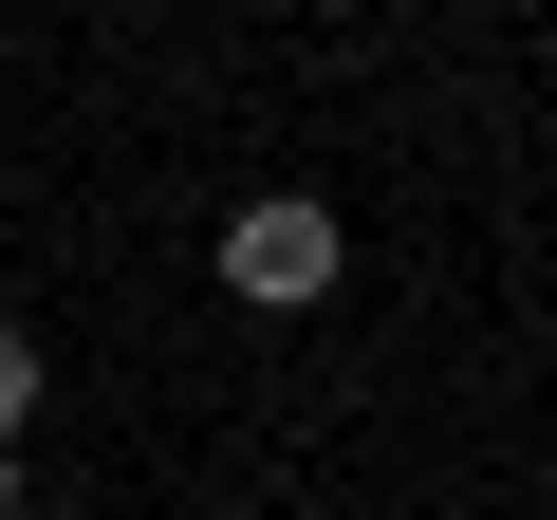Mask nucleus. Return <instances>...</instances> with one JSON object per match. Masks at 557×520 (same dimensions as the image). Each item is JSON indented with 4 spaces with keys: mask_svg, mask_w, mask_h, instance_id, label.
<instances>
[{
    "mask_svg": "<svg viewBox=\"0 0 557 520\" xmlns=\"http://www.w3.org/2000/svg\"><path fill=\"white\" fill-rule=\"evenodd\" d=\"M0 520H20V446H0Z\"/></svg>",
    "mask_w": 557,
    "mask_h": 520,
    "instance_id": "nucleus-3",
    "label": "nucleus"
},
{
    "mask_svg": "<svg viewBox=\"0 0 557 520\" xmlns=\"http://www.w3.org/2000/svg\"><path fill=\"white\" fill-rule=\"evenodd\" d=\"M335 260H354V223H335L317 186H260V205H223V298H260V317L335 298Z\"/></svg>",
    "mask_w": 557,
    "mask_h": 520,
    "instance_id": "nucleus-1",
    "label": "nucleus"
},
{
    "mask_svg": "<svg viewBox=\"0 0 557 520\" xmlns=\"http://www.w3.org/2000/svg\"><path fill=\"white\" fill-rule=\"evenodd\" d=\"M20 409H38V335L0 317V446H20Z\"/></svg>",
    "mask_w": 557,
    "mask_h": 520,
    "instance_id": "nucleus-2",
    "label": "nucleus"
}]
</instances>
